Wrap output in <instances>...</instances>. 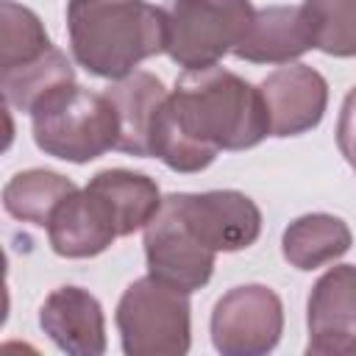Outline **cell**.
Instances as JSON below:
<instances>
[{
	"label": "cell",
	"instance_id": "obj_1",
	"mask_svg": "<svg viewBox=\"0 0 356 356\" xmlns=\"http://www.w3.org/2000/svg\"><path fill=\"white\" fill-rule=\"evenodd\" d=\"M264 136L270 117L259 86L211 64L175 81L153 122L150 156L175 172H200L220 150H248Z\"/></svg>",
	"mask_w": 356,
	"mask_h": 356
},
{
	"label": "cell",
	"instance_id": "obj_2",
	"mask_svg": "<svg viewBox=\"0 0 356 356\" xmlns=\"http://www.w3.org/2000/svg\"><path fill=\"white\" fill-rule=\"evenodd\" d=\"M67 33L78 67L120 81L164 53L167 17L147 0H67Z\"/></svg>",
	"mask_w": 356,
	"mask_h": 356
},
{
	"label": "cell",
	"instance_id": "obj_3",
	"mask_svg": "<svg viewBox=\"0 0 356 356\" xmlns=\"http://www.w3.org/2000/svg\"><path fill=\"white\" fill-rule=\"evenodd\" d=\"M31 131L42 153L86 164L106 150H117L120 120L106 92H89L72 81L36 103Z\"/></svg>",
	"mask_w": 356,
	"mask_h": 356
},
{
	"label": "cell",
	"instance_id": "obj_4",
	"mask_svg": "<svg viewBox=\"0 0 356 356\" xmlns=\"http://www.w3.org/2000/svg\"><path fill=\"white\" fill-rule=\"evenodd\" d=\"M114 323L128 356H184L192 342L189 292L147 273L125 286Z\"/></svg>",
	"mask_w": 356,
	"mask_h": 356
},
{
	"label": "cell",
	"instance_id": "obj_5",
	"mask_svg": "<svg viewBox=\"0 0 356 356\" xmlns=\"http://www.w3.org/2000/svg\"><path fill=\"white\" fill-rule=\"evenodd\" d=\"M256 8L250 0H167L164 53L184 70H203L245 39Z\"/></svg>",
	"mask_w": 356,
	"mask_h": 356
},
{
	"label": "cell",
	"instance_id": "obj_6",
	"mask_svg": "<svg viewBox=\"0 0 356 356\" xmlns=\"http://www.w3.org/2000/svg\"><path fill=\"white\" fill-rule=\"evenodd\" d=\"M211 342L222 356L270 353L284 331V303L264 284L228 289L211 312Z\"/></svg>",
	"mask_w": 356,
	"mask_h": 356
},
{
	"label": "cell",
	"instance_id": "obj_7",
	"mask_svg": "<svg viewBox=\"0 0 356 356\" xmlns=\"http://www.w3.org/2000/svg\"><path fill=\"white\" fill-rule=\"evenodd\" d=\"M142 231H145V259L150 275L184 292H195L209 284L217 253L192 234V228L181 214L175 192L161 200V209Z\"/></svg>",
	"mask_w": 356,
	"mask_h": 356
},
{
	"label": "cell",
	"instance_id": "obj_8",
	"mask_svg": "<svg viewBox=\"0 0 356 356\" xmlns=\"http://www.w3.org/2000/svg\"><path fill=\"white\" fill-rule=\"evenodd\" d=\"M309 356L356 353V267H328L312 286L306 303Z\"/></svg>",
	"mask_w": 356,
	"mask_h": 356
},
{
	"label": "cell",
	"instance_id": "obj_9",
	"mask_svg": "<svg viewBox=\"0 0 356 356\" xmlns=\"http://www.w3.org/2000/svg\"><path fill=\"white\" fill-rule=\"evenodd\" d=\"M175 197L192 234L214 253L245 250L261 234V211L245 192H175Z\"/></svg>",
	"mask_w": 356,
	"mask_h": 356
},
{
	"label": "cell",
	"instance_id": "obj_10",
	"mask_svg": "<svg viewBox=\"0 0 356 356\" xmlns=\"http://www.w3.org/2000/svg\"><path fill=\"white\" fill-rule=\"evenodd\" d=\"M259 92L270 117V136H298L320 125L328 106V83L309 64H284L273 70Z\"/></svg>",
	"mask_w": 356,
	"mask_h": 356
},
{
	"label": "cell",
	"instance_id": "obj_11",
	"mask_svg": "<svg viewBox=\"0 0 356 356\" xmlns=\"http://www.w3.org/2000/svg\"><path fill=\"white\" fill-rule=\"evenodd\" d=\"M39 325L53 345L72 356H100L106 350V317L100 300L83 286H58L39 306Z\"/></svg>",
	"mask_w": 356,
	"mask_h": 356
},
{
	"label": "cell",
	"instance_id": "obj_12",
	"mask_svg": "<svg viewBox=\"0 0 356 356\" xmlns=\"http://www.w3.org/2000/svg\"><path fill=\"white\" fill-rule=\"evenodd\" d=\"M53 253L64 259H92L120 236L108 203L89 186L67 195L47 222Z\"/></svg>",
	"mask_w": 356,
	"mask_h": 356
},
{
	"label": "cell",
	"instance_id": "obj_13",
	"mask_svg": "<svg viewBox=\"0 0 356 356\" xmlns=\"http://www.w3.org/2000/svg\"><path fill=\"white\" fill-rule=\"evenodd\" d=\"M312 47L314 31L303 6H267L256 8L234 56L250 64H292Z\"/></svg>",
	"mask_w": 356,
	"mask_h": 356
},
{
	"label": "cell",
	"instance_id": "obj_14",
	"mask_svg": "<svg viewBox=\"0 0 356 356\" xmlns=\"http://www.w3.org/2000/svg\"><path fill=\"white\" fill-rule=\"evenodd\" d=\"M108 100L117 108V120H120V139H117V150L131 153V156H150V131L153 122L167 100V89L164 83L145 72L136 70L120 81H114L106 89Z\"/></svg>",
	"mask_w": 356,
	"mask_h": 356
},
{
	"label": "cell",
	"instance_id": "obj_15",
	"mask_svg": "<svg viewBox=\"0 0 356 356\" xmlns=\"http://www.w3.org/2000/svg\"><path fill=\"white\" fill-rule=\"evenodd\" d=\"M353 234L342 217L312 211L292 220L281 236V253L295 270H317L350 250Z\"/></svg>",
	"mask_w": 356,
	"mask_h": 356
},
{
	"label": "cell",
	"instance_id": "obj_16",
	"mask_svg": "<svg viewBox=\"0 0 356 356\" xmlns=\"http://www.w3.org/2000/svg\"><path fill=\"white\" fill-rule=\"evenodd\" d=\"M86 186L108 203V209L117 220L120 236H128V234L145 228L153 220V214L161 209V200H164L159 192V184L153 178H147L145 172L122 170V167L100 170L97 175L89 178Z\"/></svg>",
	"mask_w": 356,
	"mask_h": 356
},
{
	"label": "cell",
	"instance_id": "obj_17",
	"mask_svg": "<svg viewBox=\"0 0 356 356\" xmlns=\"http://www.w3.org/2000/svg\"><path fill=\"white\" fill-rule=\"evenodd\" d=\"M78 186L56 172V170H44V167H33L25 172H17L6 186H3V209L22 222H33L39 228H47L53 211L58 209V203L72 195Z\"/></svg>",
	"mask_w": 356,
	"mask_h": 356
},
{
	"label": "cell",
	"instance_id": "obj_18",
	"mask_svg": "<svg viewBox=\"0 0 356 356\" xmlns=\"http://www.w3.org/2000/svg\"><path fill=\"white\" fill-rule=\"evenodd\" d=\"M72 81H75L72 61L58 47L44 50L39 58H33L22 67L0 72V89H3L6 103L19 111H28V114L36 108V103L42 97H47L58 86L72 83Z\"/></svg>",
	"mask_w": 356,
	"mask_h": 356
},
{
	"label": "cell",
	"instance_id": "obj_19",
	"mask_svg": "<svg viewBox=\"0 0 356 356\" xmlns=\"http://www.w3.org/2000/svg\"><path fill=\"white\" fill-rule=\"evenodd\" d=\"M50 47L53 42L36 11L14 0L0 3V72L28 64Z\"/></svg>",
	"mask_w": 356,
	"mask_h": 356
},
{
	"label": "cell",
	"instance_id": "obj_20",
	"mask_svg": "<svg viewBox=\"0 0 356 356\" xmlns=\"http://www.w3.org/2000/svg\"><path fill=\"white\" fill-rule=\"evenodd\" d=\"M300 6L312 22L317 50L334 58L356 56V0H303Z\"/></svg>",
	"mask_w": 356,
	"mask_h": 356
},
{
	"label": "cell",
	"instance_id": "obj_21",
	"mask_svg": "<svg viewBox=\"0 0 356 356\" xmlns=\"http://www.w3.org/2000/svg\"><path fill=\"white\" fill-rule=\"evenodd\" d=\"M337 147L345 156V161L356 170V86L345 95L339 120H337Z\"/></svg>",
	"mask_w": 356,
	"mask_h": 356
}]
</instances>
